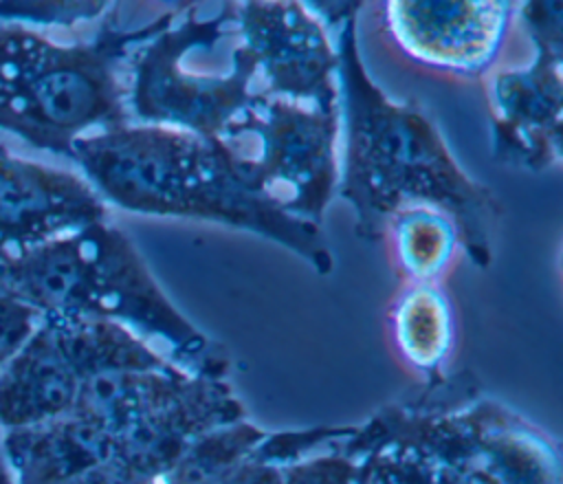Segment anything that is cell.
Here are the masks:
<instances>
[{
  "label": "cell",
  "mask_w": 563,
  "mask_h": 484,
  "mask_svg": "<svg viewBox=\"0 0 563 484\" xmlns=\"http://www.w3.org/2000/svg\"><path fill=\"white\" fill-rule=\"evenodd\" d=\"M358 11L361 7L334 31L339 117L345 128L336 191L356 213V235L376 242L396 211L431 207L451 218L471 262L488 268L499 200L457 165L422 108L391 101L369 79L358 51Z\"/></svg>",
  "instance_id": "obj_1"
},
{
  "label": "cell",
  "mask_w": 563,
  "mask_h": 484,
  "mask_svg": "<svg viewBox=\"0 0 563 484\" xmlns=\"http://www.w3.org/2000/svg\"><path fill=\"white\" fill-rule=\"evenodd\" d=\"M68 158L103 202L238 227L290 249L323 275L334 266L321 229L251 194L218 139L130 121L79 136Z\"/></svg>",
  "instance_id": "obj_2"
},
{
  "label": "cell",
  "mask_w": 563,
  "mask_h": 484,
  "mask_svg": "<svg viewBox=\"0 0 563 484\" xmlns=\"http://www.w3.org/2000/svg\"><path fill=\"white\" fill-rule=\"evenodd\" d=\"M117 9L110 4L90 40L73 42L0 22V132L68 158L79 136L130 123L125 64L172 24L176 11L141 29H121Z\"/></svg>",
  "instance_id": "obj_3"
},
{
  "label": "cell",
  "mask_w": 563,
  "mask_h": 484,
  "mask_svg": "<svg viewBox=\"0 0 563 484\" xmlns=\"http://www.w3.org/2000/svg\"><path fill=\"white\" fill-rule=\"evenodd\" d=\"M0 286L40 317L117 321L163 341L198 376H220L222 356L165 297L132 240L108 220L0 262Z\"/></svg>",
  "instance_id": "obj_4"
},
{
  "label": "cell",
  "mask_w": 563,
  "mask_h": 484,
  "mask_svg": "<svg viewBox=\"0 0 563 484\" xmlns=\"http://www.w3.org/2000/svg\"><path fill=\"white\" fill-rule=\"evenodd\" d=\"M339 108L253 92L218 141L251 194L319 227L339 185Z\"/></svg>",
  "instance_id": "obj_5"
},
{
  "label": "cell",
  "mask_w": 563,
  "mask_h": 484,
  "mask_svg": "<svg viewBox=\"0 0 563 484\" xmlns=\"http://www.w3.org/2000/svg\"><path fill=\"white\" fill-rule=\"evenodd\" d=\"M211 18H198V7L176 11L158 35L141 44L125 64L128 114L132 123L187 130L218 139L253 97L255 62L240 44L231 48V68L209 70L194 44L209 31Z\"/></svg>",
  "instance_id": "obj_6"
},
{
  "label": "cell",
  "mask_w": 563,
  "mask_h": 484,
  "mask_svg": "<svg viewBox=\"0 0 563 484\" xmlns=\"http://www.w3.org/2000/svg\"><path fill=\"white\" fill-rule=\"evenodd\" d=\"M519 13L534 44V59L523 68L499 70L488 81L493 158L541 172L561 163L563 7L523 2Z\"/></svg>",
  "instance_id": "obj_7"
},
{
  "label": "cell",
  "mask_w": 563,
  "mask_h": 484,
  "mask_svg": "<svg viewBox=\"0 0 563 484\" xmlns=\"http://www.w3.org/2000/svg\"><path fill=\"white\" fill-rule=\"evenodd\" d=\"M240 44L255 62L264 97L339 108V55L306 2H235Z\"/></svg>",
  "instance_id": "obj_8"
},
{
  "label": "cell",
  "mask_w": 563,
  "mask_h": 484,
  "mask_svg": "<svg viewBox=\"0 0 563 484\" xmlns=\"http://www.w3.org/2000/svg\"><path fill=\"white\" fill-rule=\"evenodd\" d=\"M101 220L108 207L84 176L0 143V262Z\"/></svg>",
  "instance_id": "obj_9"
},
{
  "label": "cell",
  "mask_w": 563,
  "mask_h": 484,
  "mask_svg": "<svg viewBox=\"0 0 563 484\" xmlns=\"http://www.w3.org/2000/svg\"><path fill=\"white\" fill-rule=\"evenodd\" d=\"M394 42L413 62L460 75H484L512 18L510 2L398 0L383 7Z\"/></svg>",
  "instance_id": "obj_10"
},
{
  "label": "cell",
  "mask_w": 563,
  "mask_h": 484,
  "mask_svg": "<svg viewBox=\"0 0 563 484\" xmlns=\"http://www.w3.org/2000/svg\"><path fill=\"white\" fill-rule=\"evenodd\" d=\"M81 376L55 326L40 319L0 372V429H20L68 414Z\"/></svg>",
  "instance_id": "obj_11"
},
{
  "label": "cell",
  "mask_w": 563,
  "mask_h": 484,
  "mask_svg": "<svg viewBox=\"0 0 563 484\" xmlns=\"http://www.w3.org/2000/svg\"><path fill=\"white\" fill-rule=\"evenodd\" d=\"M0 451L15 484H62L117 455V438L75 416L7 429Z\"/></svg>",
  "instance_id": "obj_12"
},
{
  "label": "cell",
  "mask_w": 563,
  "mask_h": 484,
  "mask_svg": "<svg viewBox=\"0 0 563 484\" xmlns=\"http://www.w3.org/2000/svg\"><path fill=\"white\" fill-rule=\"evenodd\" d=\"M394 334L411 365L435 370L453 339L451 301L433 282H411L394 306Z\"/></svg>",
  "instance_id": "obj_13"
},
{
  "label": "cell",
  "mask_w": 563,
  "mask_h": 484,
  "mask_svg": "<svg viewBox=\"0 0 563 484\" xmlns=\"http://www.w3.org/2000/svg\"><path fill=\"white\" fill-rule=\"evenodd\" d=\"M387 231L396 266L411 282H433L446 268L460 242L451 218L431 207L396 211Z\"/></svg>",
  "instance_id": "obj_14"
},
{
  "label": "cell",
  "mask_w": 563,
  "mask_h": 484,
  "mask_svg": "<svg viewBox=\"0 0 563 484\" xmlns=\"http://www.w3.org/2000/svg\"><path fill=\"white\" fill-rule=\"evenodd\" d=\"M264 440V431L231 422L196 438L165 475L169 484H218Z\"/></svg>",
  "instance_id": "obj_15"
},
{
  "label": "cell",
  "mask_w": 563,
  "mask_h": 484,
  "mask_svg": "<svg viewBox=\"0 0 563 484\" xmlns=\"http://www.w3.org/2000/svg\"><path fill=\"white\" fill-rule=\"evenodd\" d=\"M110 2H0V22H15L31 29L62 26L101 20Z\"/></svg>",
  "instance_id": "obj_16"
},
{
  "label": "cell",
  "mask_w": 563,
  "mask_h": 484,
  "mask_svg": "<svg viewBox=\"0 0 563 484\" xmlns=\"http://www.w3.org/2000/svg\"><path fill=\"white\" fill-rule=\"evenodd\" d=\"M40 315L0 286V372L40 323Z\"/></svg>",
  "instance_id": "obj_17"
},
{
  "label": "cell",
  "mask_w": 563,
  "mask_h": 484,
  "mask_svg": "<svg viewBox=\"0 0 563 484\" xmlns=\"http://www.w3.org/2000/svg\"><path fill=\"white\" fill-rule=\"evenodd\" d=\"M152 482L154 480H150L147 475L136 471L132 464H128L125 460L114 455L101 464L86 469L84 473H79L62 484H152Z\"/></svg>",
  "instance_id": "obj_18"
},
{
  "label": "cell",
  "mask_w": 563,
  "mask_h": 484,
  "mask_svg": "<svg viewBox=\"0 0 563 484\" xmlns=\"http://www.w3.org/2000/svg\"><path fill=\"white\" fill-rule=\"evenodd\" d=\"M0 484H15V482H13V475H11V471H9L7 462H4V455H2V451H0Z\"/></svg>",
  "instance_id": "obj_19"
}]
</instances>
